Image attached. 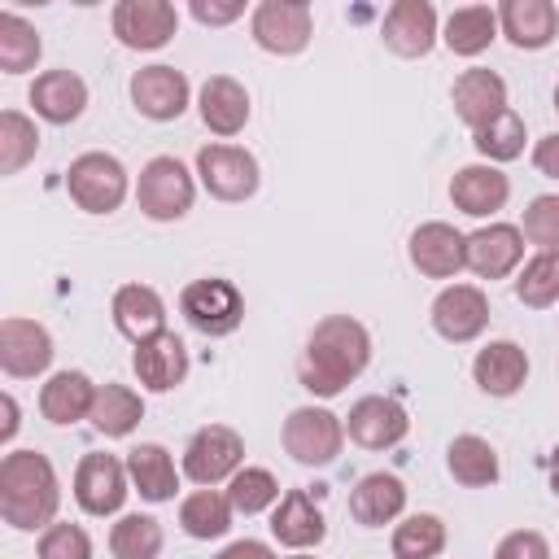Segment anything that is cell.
I'll list each match as a JSON object with an SVG mask.
<instances>
[{"instance_id": "3", "label": "cell", "mask_w": 559, "mask_h": 559, "mask_svg": "<svg viewBox=\"0 0 559 559\" xmlns=\"http://www.w3.org/2000/svg\"><path fill=\"white\" fill-rule=\"evenodd\" d=\"M179 310H183L192 332H201V336H231L240 328V319H245V297H240V288L231 280L210 275V280H192L179 293Z\"/></svg>"}, {"instance_id": "38", "label": "cell", "mask_w": 559, "mask_h": 559, "mask_svg": "<svg viewBox=\"0 0 559 559\" xmlns=\"http://www.w3.org/2000/svg\"><path fill=\"white\" fill-rule=\"evenodd\" d=\"M114 559H157L162 555V524L153 515H122L109 528Z\"/></svg>"}, {"instance_id": "23", "label": "cell", "mask_w": 559, "mask_h": 559, "mask_svg": "<svg viewBox=\"0 0 559 559\" xmlns=\"http://www.w3.org/2000/svg\"><path fill=\"white\" fill-rule=\"evenodd\" d=\"M498 31L515 48H546L559 31V9L550 0H502Z\"/></svg>"}, {"instance_id": "41", "label": "cell", "mask_w": 559, "mask_h": 559, "mask_svg": "<svg viewBox=\"0 0 559 559\" xmlns=\"http://www.w3.org/2000/svg\"><path fill=\"white\" fill-rule=\"evenodd\" d=\"M227 498H231V507H236L240 515H258V511L275 507L280 485H275V476H271L266 467H240V472L231 476V485H227Z\"/></svg>"}, {"instance_id": "22", "label": "cell", "mask_w": 559, "mask_h": 559, "mask_svg": "<svg viewBox=\"0 0 559 559\" xmlns=\"http://www.w3.org/2000/svg\"><path fill=\"white\" fill-rule=\"evenodd\" d=\"M114 328L127 341H148L157 332H166V301L157 297V288L148 284H122L114 293Z\"/></svg>"}, {"instance_id": "36", "label": "cell", "mask_w": 559, "mask_h": 559, "mask_svg": "<svg viewBox=\"0 0 559 559\" xmlns=\"http://www.w3.org/2000/svg\"><path fill=\"white\" fill-rule=\"evenodd\" d=\"M445 550V524L428 511L406 515L393 528V559H437Z\"/></svg>"}, {"instance_id": "48", "label": "cell", "mask_w": 559, "mask_h": 559, "mask_svg": "<svg viewBox=\"0 0 559 559\" xmlns=\"http://www.w3.org/2000/svg\"><path fill=\"white\" fill-rule=\"evenodd\" d=\"M0 406H4V424H0V441H13V432H17V402H13V393H4V397H0Z\"/></svg>"}, {"instance_id": "6", "label": "cell", "mask_w": 559, "mask_h": 559, "mask_svg": "<svg viewBox=\"0 0 559 559\" xmlns=\"http://www.w3.org/2000/svg\"><path fill=\"white\" fill-rule=\"evenodd\" d=\"M345 445V424L323 406H297L284 419V450L301 467H328Z\"/></svg>"}, {"instance_id": "1", "label": "cell", "mask_w": 559, "mask_h": 559, "mask_svg": "<svg viewBox=\"0 0 559 559\" xmlns=\"http://www.w3.org/2000/svg\"><path fill=\"white\" fill-rule=\"evenodd\" d=\"M367 358H371L367 328L349 314H328V319L314 323V332H310V341L297 358V380L314 397H336L349 380L362 376Z\"/></svg>"}, {"instance_id": "29", "label": "cell", "mask_w": 559, "mask_h": 559, "mask_svg": "<svg viewBox=\"0 0 559 559\" xmlns=\"http://www.w3.org/2000/svg\"><path fill=\"white\" fill-rule=\"evenodd\" d=\"M92 402H96V384L83 371H57L39 389V411L48 424H79L92 415Z\"/></svg>"}, {"instance_id": "31", "label": "cell", "mask_w": 559, "mask_h": 559, "mask_svg": "<svg viewBox=\"0 0 559 559\" xmlns=\"http://www.w3.org/2000/svg\"><path fill=\"white\" fill-rule=\"evenodd\" d=\"M445 48L454 57H476L485 52L493 39H498V13L489 4H467V9H454L445 17Z\"/></svg>"}, {"instance_id": "39", "label": "cell", "mask_w": 559, "mask_h": 559, "mask_svg": "<svg viewBox=\"0 0 559 559\" xmlns=\"http://www.w3.org/2000/svg\"><path fill=\"white\" fill-rule=\"evenodd\" d=\"M39 148V131L26 114L4 109L0 114V175H17Z\"/></svg>"}, {"instance_id": "11", "label": "cell", "mask_w": 559, "mask_h": 559, "mask_svg": "<svg viewBox=\"0 0 559 559\" xmlns=\"http://www.w3.org/2000/svg\"><path fill=\"white\" fill-rule=\"evenodd\" d=\"M489 323V297L476 288V284H450L437 293L432 301V328L437 336L463 345V341H476Z\"/></svg>"}, {"instance_id": "40", "label": "cell", "mask_w": 559, "mask_h": 559, "mask_svg": "<svg viewBox=\"0 0 559 559\" xmlns=\"http://www.w3.org/2000/svg\"><path fill=\"white\" fill-rule=\"evenodd\" d=\"M476 140V153L480 157H489V166L493 162H511V157H520L524 153V118L515 114V109H507V114H498L489 127H480V131H472Z\"/></svg>"}, {"instance_id": "44", "label": "cell", "mask_w": 559, "mask_h": 559, "mask_svg": "<svg viewBox=\"0 0 559 559\" xmlns=\"http://www.w3.org/2000/svg\"><path fill=\"white\" fill-rule=\"evenodd\" d=\"M493 559H550V546H546V537L537 528H515V533H507L498 542Z\"/></svg>"}, {"instance_id": "25", "label": "cell", "mask_w": 559, "mask_h": 559, "mask_svg": "<svg viewBox=\"0 0 559 559\" xmlns=\"http://www.w3.org/2000/svg\"><path fill=\"white\" fill-rule=\"evenodd\" d=\"M472 376H476V384H480L489 397H511V393L528 380V354H524L515 341H489V345L476 354Z\"/></svg>"}, {"instance_id": "35", "label": "cell", "mask_w": 559, "mask_h": 559, "mask_svg": "<svg viewBox=\"0 0 559 559\" xmlns=\"http://www.w3.org/2000/svg\"><path fill=\"white\" fill-rule=\"evenodd\" d=\"M515 297L533 310H546L559 301V249H537L524 262V271L515 280Z\"/></svg>"}, {"instance_id": "30", "label": "cell", "mask_w": 559, "mask_h": 559, "mask_svg": "<svg viewBox=\"0 0 559 559\" xmlns=\"http://www.w3.org/2000/svg\"><path fill=\"white\" fill-rule=\"evenodd\" d=\"M127 476H131V485L140 489L144 502H166V498H175V489H179L175 459H170L166 445H157V441H140L135 450H127Z\"/></svg>"}, {"instance_id": "46", "label": "cell", "mask_w": 559, "mask_h": 559, "mask_svg": "<svg viewBox=\"0 0 559 559\" xmlns=\"http://www.w3.org/2000/svg\"><path fill=\"white\" fill-rule=\"evenodd\" d=\"M533 166L546 175V179H559V131L542 135L537 148H533Z\"/></svg>"}, {"instance_id": "26", "label": "cell", "mask_w": 559, "mask_h": 559, "mask_svg": "<svg viewBox=\"0 0 559 559\" xmlns=\"http://www.w3.org/2000/svg\"><path fill=\"white\" fill-rule=\"evenodd\" d=\"M197 109H201V122L214 135H236L249 122V92L227 74H210L201 83V105Z\"/></svg>"}, {"instance_id": "2", "label": "cell", "mask_w": 559, "mask_h": 559, "mask_svg": "<svg viewBox=\"0 0 559 559\" xmlns=\"http://www.w3.org/2000/svg\"><path fill=\"white\" fill-rule=\"evenodd\" d=\"M61 502L57 472L39 450H9L0 459V515L9 528H48Z\"/></svg>"}, {"instance_id": "49", "label": "cell", "mask_w": 559, "mask_h": 559, "mask_svg": "<svg viewBox=\"0 0 559 559\" xmlns=\"http://www.w3.org/2000/svg\"><path fill=\"white\" fill-rule=\"evenodd\" d=\"M550 489L559 493V445H555V459H550Z\"/></svg>"}, {"instance_id": "12", "label": "cell", "mask_w": 559, "mask_h": 559, "mask_svg": "<svg viewBox=\"0 0 559 559\" xmlns=\"http://www.w3.org/2000/svg\"><path fill=\"white\" fill-rule=\"evenodd\" d=\"M48 362H52V336H48V328H39L35 319L9 314L0 323V367H4V376L31 380V376L48 371Z\"/></svg>"}, {"instance_id": "50", "label": "cell", "mask_w": 559, "mask_h": 559, "mask_svg": "<svg viewBox=\"0 0 559 559\" xmlns=\"http://www.w3.org/2000/svg\"><path fill=\"white\" fill-rule=\"evenodd\" d=\"M555 109H559V87H555Z\"/></svg>"}, {"instance_id": "7", "label": "cell", "mask_w": 559, "mask_h": 559, "mask_svg": "<svg viewBox=\"0 0 559 559\" xmlns=\"http://www.w3.org/2000/svg\"><path fill=\"white\" fill-rule=\"evenodd\" d=\"M249 31H253V44L275 52V57H293L310 44V31H314V13L306 0H262L249 17Z\"/></svg>"}, {"instance_id": "17", "label": "cell", "mask_w": 559, "mask_h": 559, "mask_svg": "<svg viewBox=\"0 0 559 559\" xmlns=\"http://www.w3.org/2000/svg\"><path fill=\"white\" fill-rule=\"evenodd\" d=\"M450 100H454V114H459L472 131H480V127H489L498 114H507V83H502L493 70L476 66V70H463V74L454 79Z\"/></svg>"}, {"instance_id": "28", "label": "cell", "mask_w": 559, "mask_h": 559, "mask_svg": "<svg viewBox=\"0 0 559 559\" xmlns=\"http://www.w3.org/2000/svg\"><path fill=\"white\" fill-rule=\"evenodd\" d=\"M402 507H406V485H402L397 476H389V472L362 476V480L354 485V493H349V515H354L358 524H367V528H380V524L397 520Z\"/></svg>"}, {"instance_id": "34", "label": "cell", "mask_w": 559, "mask_h": 559, "mask_svg": "<svg viewBox=\"0 0 559 559\" xmlns=\"http://www.w3.org/2000/svg\"><path fill=\"white\" fill-rule=\"evenodd\" d=\"M231 498L227 493H218V489H197V493H188L183 502H179V524H183V533L188 537H197V542H210V537H223L227 528H231Z\"/></svg>"}, {"instance_id": "18", "label": "cell", "mask_w": 559, "mask_h": 559, "mask_svg": "<svg viewBox=\"0 0 559 559\" xmlns=\"http://www.w3.org/2000/svg\"><path fill=\"white\" fill-rule=\"evenodd\" d=\"M524 258V236L520 227L511 223H489V227H476L467 236V266L480 275V280H502L520 266Z\"/></svg>"}, {"instance_id": "14", "label": "cell", "mask_w": 559, "mask_h": 559, "mask_svg": "<svg viewBox=\"0 0 559 559\" xmlns=\"http://www.w3.org/2000/svg\"><path fill=\"white\" fill-rule=\"evenodd\" d=\"M188 92L192 87H188L183 70H175V66H144L131 74V105L153 122L179 118L188 109Z\"/></svg>"}, {"instance_id": "16", "label": "cell", "mask_w": 559, "mask_h": 559, "mask_svg": "<svg viewBox=\"0 0 559 559\" xmlns=\"http://www.w3.org/2000/svg\"><path fill=\"white\" fill-rule=\"evenodd\" d=\"M406 428H411V419L393 397H358L345 415V432L362 450H389L406 437Z\"/></svg>"}, {"instance_id": "19", "label": "cell", "mask_w": 559, "mask_h": 559, "mask_svg": "<svg viewBox=\"0 0 559 559\" xmlns=\"http://www.w3.org/2000/svg\"><path fill=\"white\" fill-rule=\"evenodd\" d=\"M380 35L397 57H424L437 44V9L428 0H397L384 13Z\"/></svg>"}, {"instance_id": "8", "label": "cell", "mask_w": 559, "mask_h": 559, "mask_svg": "<svg viewBox=\"0 0 559 559\" xmlns=\"http://www.w3.org/2000/svg\"><path fill=\"white\" fill-rule=\"evenodd\" d=\"M197 175L218 201H249L258 192V157L240 144H205L197 153Z\"/></svg>"}, {"instance_id": "45", "label": "cell", "mask_w": 559, "mask_h": 559, "mask_svg": "<svg viewBox=\"0 0 559 559\" xmlns=\"http://www.w3.org/2000/svg\"><path fill=\"white\" fill-rule=\"evenodd\" d=\"M245 13V0H192V17L201 26H227Z\"/></svg>"}, {"instance_id": "37", "label": "cell", "mask_w": 559, "mask_h": 559, "mask_svg": "<svg viewBox=\"0 0 559 559\" xmlns=\"http://www.w3.org/2000/svg\"><path fill=\"white\" fill-rule=\"evenodd\" d=\"M39 52H44V44H39L35 26L26 17H17V13H0V70L4 74H22V70H31L39 61Z\"/></svg>"}, {"instance_id": "20", "label": "cell", "mask_w": 559, "mask_h": 559, "mask_svg": "<svg viewBox=\"0 0 559 559\" xmlns=\"http://www.w3.org/2000/svg\"><path fill=\"white\" fill-rule=\"evenodd\" d=\"M131 362H135L140 384L153 389V393H166V389L183 384V376H188V349L175 332H157V336L140 341Z\"/></svg>"}, {"instance_id": "10", "label": "cell", "mask_w": 559, "mask_h": 559, "mask_svg": "<svg viewBox=\"0 0 559 559\" xmlns=\"http://www.w3.org/2000/svg\"><path fill=\"white\" fill-rule=\"evenodd\" d=\"M109 22H114L118 44L135 48V52H153V48L170 44V35L179 31V13L166 0H118Z\"/></svg>"}, {"instance_id": "9", "label": "cell", "mask_w": 559, "mask_h": 559, "mask_svg": "<svg viewBox=\"0 0 559 559\" xmlns=\"http://www.w3.org/2000/svg\"><path fill=\"white\" fill-rule=\"evenodd\" d=\"M240 459H245L240 432L227 428V424H205L188 441V450H183V472H188V480H197L201 489H210V485L236 476L240 472Z\"/></svg>"}, {"instance_id": "32", "label": "cell", "mask_w": 559, "mask_h": 559, "mask_svg": "<svg viewBox=\"0 0 559 559\" xmlns=\"http://www.w3.org/2000/svg\"><path fill=\"white\" fill-rule=\"evenodd\" d=\"M445 467H450V476H454L459 485H467V489H485V485L498 480V454H493V445H489L485 437H472V432H463V437L450 441Z\"/></svg>"}, {"instance_id": "5", "label": "cell", "mask_w": 559, "mask_h": 559, "mask_svg": "<svg viewBox=\"0 0 559 559\" xmlns=\"http://www.w3.org/2000/svg\"><path fill=\"white\" fill-rule=\"evenodd\" d=\"M197 183L179 157H153L135 179V201L153 223H175L192 210Z\"/></svg>"}, {"instance_id": "15", "label": "cell", "mask_w": 559, "mask_h": 559, "mask_svg": "<svg viewBox=\"0 0 559 559\" xmlns=\"http://www.w3.org/2000/svg\"><path fill=\"white\" fill-rule=\"evenodd\" d=\"M411 262L428 280H450L467 266V236L450 223H419L411 231Z\"/></svg>"}, {"instance_id": "27", "label": "cell", "mask_w": 559, "mask_h": 559, "mask_svg": "<svg viewBox=\"0 0 559 559\" xmlns=\"http://www.w3.org/2000/svg\"><path fill=\"white\" fill-rule=\"evenodd\" d=\"M271 533L275 542L293 546V550H306V546H319L328 524H323V511L314 507V498L306 489H288L271 515Z\"/></svg>"}, {"instance_id": "13", "label": "cell", "mask_w": 559, "mask_h": 559, "mask_svg": "<svg viewBox=\"0 0 559 559\" xmlns=\"http://www.w3.org/2000/svg\"><path fill=\"white\" fill-rule=\"evenodd\" d=\"M74 498L87 515H114L127 502V467L114 454H83L74 472Z\"/></svg>"}, {"instance_id": "24", "label": "cell", "mask_w": 559, "mask_h": 559, "mask_svg": "<svg viewBox=\"0 0 559 559\" xmlns=\"http://www.w3.org/2000/svg\"><path fill=\"white\" fill-rule=\"evenodd\" d=\"M31 105L44 122H74L87 105V83L74 74V70H44L35 83H31Z\"/></svg>"}, {"instance_id": "51", "label": "cell", "mask_w": 559, "mask_h": 559, "mask_svg": "<svg viewBox=\"0 0 559 559\" xmlns=\"http://www.w3.org/2000/svg\"><path fill=\"white\" fill-rule=\"evenodd\" d=\"M293 559H310V555H293Z\"/></svg>"}, {"instance_id": "47", "label": "cell", "mask_w": 559, "mask_h": 559, "mask_svg": "<svg viewBox=\"0 0 559 559\" xmlns=\"http://www.w3.org/2000/svg\"><path fill=\"white\" fill-rule=\"evenodd\" d=\"M214 559H275V550H271L266 542H253V537H245V542H231L227 550H218Z\"/></svg>"}, {"instance_id": "42", "label": "cell", "mask_w": 559, "mask_h": 559, "mask_svg": "<svg viewBox=\"0 0 559 559\" xmlns=\"http://www.w3.org/2000/svg\"><path fill=\"white\" fill-rule=\"evenodd\" d=\"M524 240L537 249H559V192L533 197L524 210Z\"/></svg>"}, {"instance_id": "21", "label": "cell", "mask_w": 559, "mask_h": 559, "mask_svg": "<svg viewBox=\"0 0 559 559\" xmlns=\"http://www.w3.org/2000/svg\"><path fill=\"white\" fill-rule=\"evenodd\" d=\"M507 197H511V183H507V175H502L498 166H463V170H454V179H450V201H454V210H463V214H472V218L498 214V210L507 205Z\"/></svg>"}, {"instance_id": "4", "label": "cell", "mask_w": 559, "mask_h": 559, "mask_svg": "<svg viewBox=\"0 0 559 559\" xmlns=\"http://www.w3.org/2000/svg\"><path fill=\"white\" fill-rule=\"evenodd\" d=\"M66 192L87 214H114L127 197V170L114 153H79L66 170Z\"/></svg>"}, {"instance_id": "33", "label": "cell", "mask_w": 559, "mask_h": 559, "mask_svg": "<svg viewBox=\"0 0 559 559\" xmlns=\"http://www.w3.org/2000/svg\"><path fill=\"white\" fill-rule=\"evenodd\" d=\"M87 419H92L96 432H105V437H127V432L144 419V402H140V393L127 389V384H96V402H92V415H87Z\"/></svg>"}, {"instance_id": "43", "label": "cell", "mask_w": 559, "mask_h": 559, "mask_svg": "<svg viewBox=\"0 0 559 559\" xmlns=\"http://www.w3.org/2000/svg\"><path fill=\"white\" fill-rule=\"evenodd\" d=\"M39 559H92V537L79 524H48L39 537Z\"/></svg>"}]
</instances>
